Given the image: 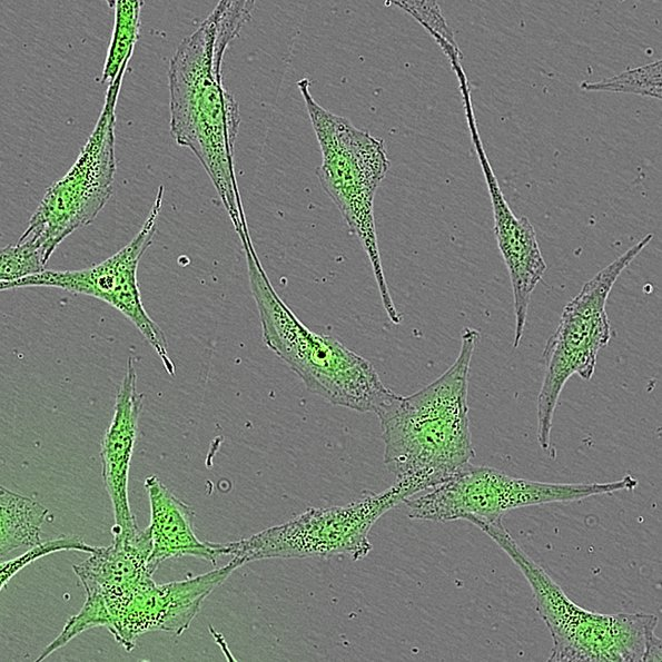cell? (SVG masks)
<instances>
[{"label": "cell", "instance_id": "cell-1", "mask_svg": "<svg viewBox=\"0 0 662 662\" xmlns=\"http://www.w3.org/2000/svg\"><path fill=\"white\" fill-rule=\"evenodd\" d=\"M255 1H219L169 61L170 134L190 149L216 188L239 238L249 235L234 167L240 123L234 97L223 83L228 45L250 20Z\"/></svg>", "mask_w": 662, "mask_h": 662}, {"label": "cell", "instance_id": "cell-2", "mask_svg": "<svg viewBox=\"0 0 662 662\" xmlns=\"http://www.w3.org/2000/svg\"><path fill=\"white\" fill-rule=\"evenodd\" d=\"M481 334L465 327L454 363L414 394L392 396L375 413L382 427L384 464L405 500L460 472L475 456L468 419V375Z\"/></svg>", "mask_w": 662, "mask_h": 662}, {"label": "cell", "instance_id": "cell-3", "mask_svg": "<svg viewBox=\"0 0 662 662\" xmlns=\"http://www.w3.org/2000/svg\"><path fill=\"white\" fill-rule=\"evenodd\" d=\"M244 250L267 347L313 394L333 405L376 413L394 392L385 386L373 364L338 339L302 323L274 289L253 244Z\"/></svg>", "mask_w": 662, "mask_h": 662}, {"label": "cell", "instance_id": "cell-4", "mask_svg": "<svg viewBox=\"0 0 662 662\" xmlns=\"http://www.w3.org/2000/svg\"><path fill=\"white\" fill-rule=\"evenodd\" d=\"M514 562L531 586L535 610L547 626L553 648L549 661H661V639L654 614H602L575 604L517 544L503 525L474 523Z\"/></svg>", "mask_w": 662, "mask_h": 662}, {"label": "cell", "instance_id": "cell-5", "mask_svg": "<svg viewBox=\"0 0 662 662\" xmlns=\"http://www.w3.org/2000/svg\"><path fill=\"white\" fill-rule=\"evenodd\" d=\"M297 86L322 152L319 182L363 246L384 309L398 325L402 317L385 278L374 218L375 194L389 167L384 141L322 107L310 95L307 78Z\"/></svg>", "mask_w": 662, "mask_h": 662}, {"label": "cell", "instance_id": "cell-6", "mask_svg": "<svg viewBox=\"0 0 662 662\" xmlns=\"http://www.w3.org/2000/svg\"><path fill=\"white\" fill-rule=\"evenodd\" d=\"M652 239L653 234H646L590 278L565 305L544 347L545 372L536 401L537 441L551 458H555L551 444L553 416L563 387L574 374L585 381L592 378L597 355L611 338L605 305L612 287Z\"/></svg>", "mask_w": 662, "mask_h": 662}, {"label": "cell", "instance_id": "cell-7", "mask_svg": "<svg viewBox=\"0 0 662 662\" xmlns=\"http://www.w3.org/2000/svg\"><path fill=\"white\" fill-rule=\"evenodd\" d=\"M636 486L638 480L630 474L609 483H546L470 463L444 483L406 498L404 504L413 520L494 523L515 508L574 502Z\"/></svg>", "mask_w": 662, "mask_h": 662}, {"label": "cell", "instance_id": "cell-8", "mask_svg": "<svg viewBox=\"0 0 662 662\" xmlns=\"http://www.w3.org/2000/svg\"><path fill=\"white\" fill-rule=\"evenodd\" d=\"M129 60L109 83L99 118L76 161L61 179L47 188L20 236L37 246L47 260L65 238L93 221L112 194L115 110Z\"/></svg>", "mask_w": 662, "mask_h": 662}, {"label": "cell", "instance_id": "cell-9", "mask_svg": "<svg viewBox=\"0 0 662 662\" xmlns=\"http://www.w3.org/2000/svg\"><path fill=\"white\" fill-rule=\"evenodd\" d=\"M395 484L382 492H366L340 506L309 507L296 517L247 539L226 542V555L244 564L265 559H329L345 555L353 561L372 551L373 525L391 508L404 503Z\"/></svg>", "mask_w": 662, "mask_h": 662}, {"label": "cell", "instance_id": "cell-10", "mask_svg": "<svg viewBox=\"0 0 662 662\" xmlns=\"http://www.w3.org/2000/svg\"><path fill=\"white\" fill-rule=\"evenodd\" d=\"M164 186L158 188L154 204L136 236L112 256L89 268L50 270L16 281L0 283L1 290L21 287H56L103 300L127 317L146 338L160 358L166 372L175 377L176 366L168 353L164 332L148 315L137 281L140 258L151 245L162 206Z\"/></svg>", "mask_w": 662, "mask_h": 662}, {"label": "cell", "instance_id": "cell-11", "mask_svg": "<svg viewBox=\"0 0 662 662\" xmlns=\"http://www.w3.org/2000/svg\"><path fill=\"white\" fill-rule=\"evenodd\" d=\"M151 540L148 528L113 533L108 546H96L90 556L72 565L86 600L57 636L66 645L85 631L113 623L136 591L155 573L148 564Z\"/></svg>", "mask_w": 662, "mask_h": 662}, {"label": "cell", "instance_id": "cell-12", "mask_svg": "<svg viewBox=\"0 0 662 662\" xmlns=\"http://www.w3.org/2000/svg\"><path fill=\"white\" fill-rule=\"evenodd\" d=\"M243 563L235 557L224 566L182 581L157 584L149 577L131 596L108 629L115 640L131 652L141 634L162 631L182 634L204 601Z\"/></svg>", "mask_w": 662, "mask_h": 662}, {"label": "cell", "instance_id": "cell-13", "mask_svg": "<svg viewBox=\"0 0 662 662\" xmlns=\"http://www.w3.org/2000/svg\"><path fill=\"white\" fill-rule=\"evenodd\" d=\"M465 116L491 197L493 231L511 280L515 316L513 347L517 348L524 334L532 294L546 271V264L530 220L515 216L504 198L480 138L473 109H466Z\"/></svg>", "mask_w": 662, "mask_h": 662}, {"label": "cell", "instance_id": "cell-14", "mask_svg": "<svg viewBox=\"0 0 662 662\" xmlns=\"http://www.w3.org/2000/svg\"><path fill=\"white\" fill-rule=\"evenodd\" d=\"M144 394L137 389V370L128 358L125 376L119 385L113 415L101 443L102 478L109 495L115 525L112 533L138 527L128 500V475L134 453Z\"/></svg>", "mask_w": 662, "mask_h": 662}, {"label": "cell", "instance_id": "cell-15", "mask_svg": "<svg viewBox=\"0 0 662 662\" xmlns=\"http://www.w3.org/2000/svg\"><path fill=\"white\" fill-rule=\"evenodd\" d=\"M150 505L147 527L151 540L149 567L156 572L169 559L194 556L216 564L226 555L225 543L206 542L194 531L192 510L179 500L156 475L145 481Z\"/></svg>", "mask_w": 662, "mask_h": 662}, {"label": "cell", "instance_id": "cell-16", "mask_svg": "<svg viewBox=\"0 0 662 662\" xmlns=\"http://www.w3.org/2000/svg\"><path fill=\"white\" fill-rule=\"evenodd\" d=\"M0 554L1 559L20 547L39 544L41 526L48 508L39 502L19 493L0 487Z\"/></svg>", "mask_w": 662, "mask_h": 662}, {"label": "cell", "instance_id": "cell-17", "mask_svg": "<svg viewBox=\"0 0 662 662\" xmlns=\"http://www.w3.org/2000/svg\"><path fill=\"white\" fill-rule=\"evenodd\" d=\"M112 2L115 8L113 30L101 77L102 82L109 81V83L116 79L123 62L132 56L138 39L142 6V1L139 0Z\"/></svg>", "mask_w": 662, "mask_h": 662}, {"label": "cell", "instance_id": "cell-18", "mask_svg": "<svg viewBox=\"0 0 662 662\" xmlns=\"http://www.w3.org/2000/svg\"><path fill=\"white\" fill-rule=\"evenodd\" d=\"M661 65L658 59L600 81H583L580 87L586 91L625 92L661 99Z\"/></svg>", "mask_w": 662, "mask_h": 662}, {"label": "cell", "instance_id": "cell-19", "mask_svg": "<svg viewBox=\"0 0 662 662\" xmlns=\"http://www.w3.org/2000/svg\"><path fill=\"white\" fill-rule=\"evenodd\" d=\"M48 260L33 244L18 239L1 249L0 279L2 283L16 281L46 270Z\"/></svg>", "mask_w": 662, "mask_h": 662}, {"label": "cell", "instance_id": "cell-20", "mask_svg": "<svg viewBox=\"0 0 662 662\" xmlns=\"http://www.w3.org/2000/svg\"><path fill=\"white\" fill-rule=\"evenodd\" d=\"M394 3L415 18L429 32L446 57L462 53L436 1H394Z\"/></svg>", "mask_w": 662, "mask_h": 662}, {"label": "cell", "instance_id": "cell-21", "mask_svg": "<svg viewBox=\"0 0 662 662\" xmlns=\"http://www.w3.org/2000/svg\"><path fill=\"white\" fill-rule=\"evenodd\" d=\"M96 546H91L83 542L77 535H61L57 539L49 541H41L39 544L29 547L22 555L12 560L2 562L0 565V582L1 590L6 587L7 583L23 567L33 561L49 555L51 553L61 551H80L86 553H92Z\"/></svg>", "mask_w": 662, "mask_h": 662}]
</instances>
